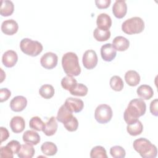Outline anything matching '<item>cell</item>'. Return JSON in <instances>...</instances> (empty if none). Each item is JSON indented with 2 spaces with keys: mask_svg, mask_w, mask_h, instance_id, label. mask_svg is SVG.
Wrapping results in <instances>:
<instances>
[{
  "mask_svg": "<svg viewBox=\"0 0 158 158\" xmlns=\"http://www.w3.org/2000/svg\"><path fill=\"white\" fill-rule=\"evenodd\" d=\"M146 105L143 99L135 98L130 101L123 114V118L127 125L136 122L138 118L144 115Z\"/></svg>",
  "mask_w": 158,
  "mask_h": 158,
  "instance_id": "6da1fadb",
  "label": "cell"
},
{
  "mask_svg": "<svg viewBox=\"0 0 158 158\" xmlns=\"http://www.w3.org/2000/svg\"><path fill=\"white\" fill-rule=\"evenodd\" d=\"M62 65L64 71L69 76H78L81 73L78 57L73 52H68L63 55Z\"/></svg>",
  "mask_w": 158,
  "mask_h": 158,
  "instance_id": "7a4b0ae2",
  "label": "cell"
},
{
  "mask_svg": "<svg viewBox=\"0 0 158 158\" xmlns=\"http://www.w3.org/2000/svg\"><path fill=\"white\" fill-rule=\"evenodd\" d=\"M134 149L143 158H155L157 154V148L150 141L144 138H140L134 141Z\"/></svg>",
  "mask_w": 158,
  "mask_h": 158,
  "instance_id": "3957f363",
  "label": "cell"
},
{
  "mask_svg": "<svg viewBox=\"0 0 158 158\" xmlns=\"http://www.w3.org/2000/svg\"><path fill=\"white\" fill-rule=\"evenodd\" d=\"M144 22L139 17H133L127 19L122 25V31L128 35L138 34L143 31Z\"/></svg>",
  "mask_w": 158,
  "mask_h": 158,
  "instance_id": "277c9868",
  "label": "cell"
},
{
  "mask_svg": "<svg viewBox=\"0 0 158 158\" xmlns=\"http://www.w3.org/2000/svg\"><path fill=\"white\" fill-rule=\"evenodd\" d=\"M20 48L24 54L32 57L38 56L43 49L41 43L30 38L22 39L20 43Z\"/></svg>",
  "mask_w": 158,
  "mask_h": 158,
  "instance_id": "5b68a950",
  "label": "cell"
},
{
  "mask_svg": "<svg viewBox=\"0 0 158 158\" xmlns=\"http://www.w3.org/2000/svg\"><path fill=\"white\" fill-rule=\"evenodd\" d=\"M112 110L111 107L105 104L99 105L94 111V118L96 121L102 124L109 122L112 117Z\"/></svg>",
  "mask_w": 158,
  "mask_h": 158,
  "instance_id": "8992f818",
  "label": "cell"
},
{
  "mask_svg": "<svg viewBox=\"0 0 158 158\" xmlns=\"http://www.w3.org/2000/svg\"><path fill=\"white\" fill-rule=\"evenodd\" d=\"M98 59L96 52L94 50L89 49L86 51L82 57V62L83 66L86 69H94L98 64Z\"/></svg>",
  "mask_w": 158,
  "mask_h": 158,
  "instance_id": "52a82bcc",
  "label": "cell"
},
{
  "mask_svg": "<svg viewBox=\"0 0 158 158\" xmlns=\"http://www.w3.org/2000/svg\"><path fill=\"white\" fill-rule=\"evenodd\" d=\"M58 62L57 56L52 52H48L43 54L40 59V64L46 69H52L54 68Z\"/></svg>",
  "mask_w": 158,
  "mask_h": 158,
  "instance_id": "ba28073f",
  "label": "cell"
},
{
  "mask_svg": "<svg viewBox=\"0 0 158 158\" xmlns=\"http://www.w3.org/2000/svg\"><path fill=\"white\" fill-rule=\"evenodd\" d=\"M101 55L104 60L110 62L116 57L117 51L112 44L106 43L101 48Z\"/></svg>",
  "mask_w": 158,
  "mask_h": 158,
  "instance_id": "9c48e42d",
  "label": "cell"
},
{
  "mask_svg": "<svg viewBox=\"0 0 158 158\" xmlns=\"http://www.w3.org/2000/svg\"><path fill=\"white\" fill-rule=\"evenodd\" d=\"M64 105L72 112L75 113L81 112L84 107V103L81 99L74 98H67Z\"/></svg>",
  "mask_w": 158,
  "mask_h": 158,
  "instance_id": "30bf717a",
  "label": "cell"
},
{
  "mask_svg": "<svg viewBox=\"0 0 158 158\" xmlns=\"http://www.w3.org/2000/svg\"><path fill=\"white\" fill-rule=\"evenodd\" d=\"M19 29L17 22L13 19H8L2 22L1 24V30L2 33L7 35H12L16 33Z\"/></svg>",
  "mask_w": 158,
  "mask_h": 158,
  "instance_id": "8fae6325",
  "label": "cell"
},
{
  "mask_svg": "<svg viewBox=\"0 0 158 158\" xmlns=\"http://www.w3.org/2000/svg\"><path fill=\"white\" fill-rule=\"evenodd\" d=\"M18 60V56L15 51L8 50L6 51L2 57V62L3 65L8 68L14 67Z\"/></svg>",
  "mask_w": 158,
  "mask_h": 158,
  "instance_id": "7c38bea8",
  "label": "cell"
},
{
  "mask_svg": "<svg viewBox=\"0 0 158 158\" xmlns=\"http://www.w3.org/2000/svg\"><path fill=\"white\" fill-rule=\"evenodd\" d=\"M127 6L124 0H117L112 6V12L117 19H122L126 15Z\"/></svg>",
  "mask_w": 158,
  "mask_h": 158,
  "instance_id": "4fadbf2b",
  "label": "cell"
},
{
  "mask_svg": "<svg viewBox=\"0 0 158 158\" xmlns=\"http://www.w3.org/2000/svg\"><path fill=\"white\" fill-rule=\"evenodd\" d=\"M27 105V100L23 96H17L10 101V107L14 112L22 111Z\"/></svg>",
  "mask_w": 158,
  "mask_h": 158,
  "instance_id": "5bb4252c",
  "label": "cell"
},
{
  "mask_svg": "<svg viewBox=\"0 0 158 158\" xmlns=\"http://www.w3.org/2000/svg\"><path fill=\"white\" fill-rule=\"evenodd\" d=\"M9 126L14 133H21L23 131L25 127V120L20 116H15L11 118Z\"/></svg>",
  "mask_w": 158,
  "mask_h": 158,
  "instance_id": "9a60e30c",
  "label": "cell"
},
{
  "mask_svg": "<svg viewBox=\"0 0 158 158\" xmlns=\"http://www.w3.org/2000/svg\"><path fill=\"white\" fill-rule=\"evenodd\" d=\"M96 25L99 29L108 30L112 25L110 17L106 13L100 14L97 17Z\"/></svg>",
  "mask_w": 158,
  "mask_h": 158,
  "instance_id": "2e32d148",
  "label": "cell"
},
{
  "mask_svg": "<svg viewBox=\"0 0 158 158\" xmlns=\"http://www.w3.org/2000/svg\"><path fill=\"white\" fill-rule=\"evenodd\" d=\"M23 141L31 145H36L40 141L39 134L33 130H27L22 136Z\"/></svg>",
  "mask_w": 158,
  "mask_h": 158,
  "instance_id": "e0dca14e",
  "label": "cell"
},
{
  "mask_svg": "<svg viewBox=\"0 0 158 158\" xmlns=\"http://www.w3.org/2000/svg\"><path fill=\"white\" fill-rule=\"evenodd\" d=\"M112 44L116 51H124L128 48L130 42L126 38L122 36H118L113 40Z\"/></svg>",
  "mask_w": 158,
  "mask_h": 158,
  "instance_id": "ac0fdd59",
  "label": "cell"
},
{
  "mask_svg": "<svg viewBox=\"0 0 158 158\" xmlns=\"http://www.w3.org/2000/svg\"><path fill=\"white\" fill-rule=\"evenodd\" d=\"M72 113L73 112L70 110L64 104L58 110L56 119L59 122L64 123L73 116Z\"/></svg>",
  "mask_w": 158,
  "mask_h": 158,
  "instance_id": "d6986e66",
  "label": "cell"
},
{
  "mask_svg": "<svg viewBox=\"0 0 158 158\" xmlns=\"http://www.w3.org/2000/svg\"><path fill=\"white\" fill-rule=\"evenodd\" d=\"M57 127L58 125L56 119L54 117L52 116L45 123V127L43 130V131L46 136H52L56 133Z\"/></svg>",
  "mask_w": 158,
  "mask_h": 158,
  "instance_id": "ffe728a7",
  "label": "cell"
},
{
  "mask_svg": "<svg viewBox=\"0 0 158 158\" xmlns=\"http://www.w3.org/2000/svg\"><path fill=\"white\" fill-rule=\"evenodd\" d=\"M137 94L141 98L146 100L151 99L154 95V91L152 88L148 85H140L137 90Z\"/></svg>",
  "mask_w": 158,
  "mask_h": 158,
  "instance_id": "44dd1931",
  "label": "cell"
},
{
  "mask_svg": "<svg viewBox=\"0 0 158 158\" xmlns=\"http://www.w3.org/2000/svg\"><path fill=\"white\" fill-rule=\"evenodd\" d=\"M125 80L127 83L131 86H135L140 81V76L135 70H128L125 74Z\"/></svg>",
  "mask_w": 158,
  "mask_h": 158,
  "instance_id": "7402d4cb",
  "label": "cell"
},
{
  "mask_svg": "<svg viewBox=\"0 0 158 158\" xmlns=\"http://www.w3.org/2000/svg\"><path fill=\"white\" fill-rule=\"evenodd\" d=\"M35 150L33 146L30 144H22L17 156L20 158H31L33 157Z\"/></svg>",
  "mask_w": 158,
  "mask_h": 158,
  "instance_id": "603a6c76",
  "label": "cell"
},
{
  "mask_svg": "<svg viewBox=\"0 0 158 158\" xmlns=\"http://www.w3.org/2000/svg\"><path fill=\"white\" fill-rule=\"evenodd\" d=\"M14 5L11 1L2 0L0 9V14L2 16L7 17L14 12Z\"/></svg>",
  "mask_w": 158,
  "mask_h": 158,
  "instance_id": "cb8c5ba5",
  "label": "cell"
},
{
  "mask_svg": "<svg viewBox=\"0 0 158 158\" xmlns=\"http://www.w3.org/2000/svg\"><path fill=\"white\" fill-rule=\"evenodd\" d=\"M127 130L130 135L137 136L142 133L143 130V125L139 120H137L136 122L127 125Z\"/></svg>",
  "mask_w": 158,
  "mask_h": 158,
  "instance_id": "d4e9b609",
  "label": "cell"
},
{
  "mask_svg": "<svg viewBox=\"0 0 158 158\" xmlns=\"http://www.w3.org/2000/svg\"><path fill=\"white\" fill-rule=\"evenodd\" d=\"M42 152L46 156H54L57 152V148L56 145L52 142L46 141L43 143L41 146Z\"/></svg>",
  "mask_w": 158,
  "mask_h": 158,
  "instance_id": "484cf974",
  "label": "cell"
},
{
  "mask_svg": "<svg viewBox=\"0 0 158 158\" xmlns=\"http://www.w3.org/2000/svg\"><path fill=\"white\" fill-rule=\"evenodd\" d=\"M94 38L98 41H105L110 37V31L109 30H104L96 28L93 31Z\"/></svg>",
  "mask_w": 158,
  "mask_h": 158,
  "instance_id": "4316f807",
  "label": "cell"
},
{
  "mask_svg": "<svg viewBox=\"0 0 158 158\" xmlns=\"http://www.w3.org/2000/svg\"><path fill=\"white\" fill-rule=\"evenodd\" d=\"M39 93L40 96L43 98L50 99L54 94V88L51 85L45 84L40 87L39 89Z\"/></svg>",
  "mask_w": 158,
  "mask_h": 158,
  "instance_id": "83f0119b",
  "label": "cell"
},
{
  "mask_svg": "<svg viewBox=\"0 0 158 158\" xmlns=\"http://www.w3.org/2000/svg\"><path fill=\"white\" fill-rule=\"evenodd\" d=\"M77 84V81L72 76L67 75L61 80L62 87L67 91L72 90Z\"/></svg>",
  "mask_w": 158,
  "mask_h": 158,
  "instance_id": "f1b7e54d",
  "label": "cell"
},
{
  "mask_svg": "<svg viewBox=\"0 0 158 158\" xmlns=\"http://www.w3.org/2000/svg\"><path fill=\"white\" fill-rule=\"evenodd\" d=\"M109 84L111 88L115 91H122L124 86L122 79L121 77L117 75H114L110 78Z\"/></svg>",
  "mask_w": 158,
  "mask_h": 158,
  "instance_id": "f546056e",
  "label": "cell"
},
{
  "mask_svg": "<svg viewBox=\"0 0 158 158\" xmlns=\"http://www.w3.org/2000/svg\"><path fill=\"white\" fill-rule=\"evenodd\" d=\"M29 126L31 128L36 131H43L45 127V123L43 122L40 117L38 116L33 117L30 122Z\"/></svg>",
  "mask_w": 158,
  "mask_h": 158,
  "instance_id": "4dcf8cb0",
  "label": "cell"
},
{
  "mask_svg": "<svg viewBox=\"0 0 158 158\" xmlns=\"http://www.w3.org/2000/svg\"><path fill=\"white\" fill-rule=\"evenodd\" d=\"M87 86L82 83H77V85L70 91L71 94L77 96H85L88 93Z\"/></svg>",
  "mask_w": 158,
  "mask_h": 158,
  "instance_id": "1f68e13d",
  "label": "cell"
},
{
  "mask_svg": "<svg viewBox=\"0 0 158 158\" xmlns=\"http://www.w3.org/2000/svg\"><path fill=\"white\" fill-rule=\"evenodd\" d=\"M90 157L91 158H96V157L107 158V155L106 153V151L104 147L101 146H96L93 148V149L91 150Z\"/></svg>",
  "mask_w": 158,
  "mask_h": 158,
  "instance_id": "d6a6232c",
  "label": "cell"
},
{
  "mask_svg": "<svg viewBox=\"0 0 158 158\" xmlns=\"http://www.w3.org/2000/svg\"><path fill=\"white\" fill-rule=\"evenodd\" d=\"M110 154L114 158H123L125 157V149L120 146H114L110 149Z\"/></svg>",
  "mask_w": 158,
  "mask_h": 158,
  "instance_id": "836d02e7",
  "label": "cell"
},
{
  "mask_svg": "<svg viewBox=\"0 0 158 158\" xmlns=\"http://www.w3.org/2000/svg\"><path fill=\"white\" fill-rule=\"evenodd\" d=\"M64 124V127L69 131H75L77 130L78 127V122L77 118L73 116L69 120L65 122Z\"/></svg>",
  "mask_w": 158,
  "mask_h": 158,
  "instance_id": "e575fe53",
  "label": "cell"
},
{
  "mask_svg": "<svg viewBox=\"0 0 158 158\" xmlns=\"http://www.w3.org/2000/svg\"><path fill=\"white\" fill-rule=\"evenodd\" d=\"M6 146L10 149L14 154H18L22 146L20 143L17 140H12L9 141Z\"/></svg>",
  "mask_w": 158,
  "mask_h": 158,
  "instance_id": "d590c367",
  "label": "cell"
},
{
  "mask_svg": "<svg viewBox=\"0 0 158 158\" xmlns=\"http://www.w3.org/2000/svg\"><path fill=\"white\" fill-rule=\"evenodd\" d=\"M0 157L1 158H13L14 153L7 146H1L0 149Z\"/></svg>",
  "mask_w": 158,
  "mask_h": 158,
  "instance_id": "8d00e7d4",
  "label": "cell"
},
{
  "mask_svg": "<svg viewBox=\"0 0 158 158\" xmlns=\"http://www.w3.org/2000/svg\"><path fill=\"white\" fill-rule=\"evenodd\" d=\"M11 95L10 91L5 88H1L0 90V101L1 102L7 101L9 97Z\"/></svg>",
  "mask_w": 158,
  "mask_h": 158,
  "instance_id": "74e56055",
  "label": "cell"
},
{
  "mask_svg": "<svg viewBox=\"0 0 158 158\" xmlns=\"http://www.w3.org/2000/svg\"><path fill=\"white\" fill-rule=\"evenodd\" d=\"M111 2L110 0H96L95 3L98 8L99 9H106L107 8Z\"/></svg>",
  "mask_w": 158,
  "mask_h": 158,
  "instance_id": "f35d334b",
  "label": "cell"
},
{
  "mask_svg": "<svg viewBox=\"0 0 158 158\" xmlns=\"http://www.w3.org/2000/svg\"><path fill=\"white\" fill-rule=\"evenodd\" d=\"M157 105H158V99H155L153 101H151L150 104V112L151 113L154 115V116L158 115V109H157Z\"/></svg>",
  "mask_w": 158,
  "mask_h": 158,
  "instance_id": "ab89813d",
  "label": "cell"
},
{
  "mask_svg": "<svg viewBox=\"0 0 158 158\" xmlns=\"http://www.w3.org/2000/svg\"><path fill=\"white\" fill-rule=\"evenodd\" d=\"M1 130V142H3L7 139V138L9 136V133L8 130L6 129V128L1 127H0Z\"/></svg>",
  "mask_w": 158,
  "mask_h": 158,
  "instance_id": "60d3db41",
  "label": "cell"
}]
</instances>
